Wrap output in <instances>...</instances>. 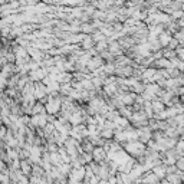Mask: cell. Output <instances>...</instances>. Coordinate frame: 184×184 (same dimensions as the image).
<instances>
[{"mask_svg": "<svg viewBox=\"0 0 184 184\" xmlns=\"http://www.w3.org/2000/svg\"><path fill=\"white\" fill-rule=\"evenodd\" d=\"M125 150L128 151V153H132V154H141L142 150H144V145L140 144V142H137V141H134V142L127 144Z\"/></svg>", "mask_w": 184, "mask_h": 184, "instance_id": "cell-1", "label": "cell"}, {"mask_svg": "<svg viewBox=\"0 0 184 184\" xmlns=\"http://www.w3.org/2000/svg\"><path fill=\"white\" fill-rule=\"evenodd\" d=\"M153 171L157 178H163L167 176V165H157V167H154Z\"/></svg>", "mask_w": 184, "mask_h": 184, "instance_id": "cell-2", "label": "cell"}, {"mask_svg": "<svg viewBox=\"0 0 184 184\" xmlns=\"http://www.w3.org/2000/svg\"><path fill=\"white\" fill-rule=\"evenodd\" d=\"M180 173L181 171H177V173H174V174H168V176H167V180H168V183L170 184H180L181 183Z\"/></svg>", "mask_w": 184, "mask_h": 184, "instance_id": "cell-3", "label": "cell"}, {"mask_svg": "<svg viewBox=\"0 0 184 184\" xmlns=\"http://www.w3.org/2000/svg\"><path fill=\"white\" fill-rule=\"evenodd\" d=\"M160 45L161 46H167V45H170V42H171V36L168 35V33H163V35L160 36Z\"/></svg>", "mask_w": 184, "mask_h": 184, "instance_id": "cell-4", "label": "cell"}, {"mask_svg": "<svg viewBox=\"0 0 184 184\" xmlns=\"http://www.w3.org/2000/svg\"><path fill=\"white\" fill-rule=\"evenodd\" d=\"M151 106H153V110L155 111L157 114H160L161 111L164 110V105H163V102H153V104H151Z\"/></svg>", "mask_w": 184, "mask_h": 184, "instance_id": "cell-5", "label": "cell"}, {"mask_svg": "<svg viewBox=\"0 0 184 184\" xmlns=\"http://www.w3.org/2000/svg\"><path fill=\"white\" fill-rule=\"evenodd\" d=\"M176 151H177L178 154H183V153H184V141H183V140H181V141L178 142V144H177Z\"/></svg>", "mask_w": 184, "mask_h": 184, "instance_id": "cell-6", "label": "cell"}, {"mask_svg": "<svg viewBox=\"0 0 184 184\" xmlns=\"http://www.w3.org/2000/svg\"><path fill=\"white\" fill-rule=\"evenodd\" d=\"M173 17H177V19H178V17H183L184 16V13L181 12V10H173Z\"/></svg>", "mask_w": 184, "mask_h": 184, "instance_id": "cell-7", "label": "cell"}, {"mask_svg": "<svg viewBox=\"0 0 184 184\" xmlns=\"http://www.w3.org/2000/svg\"><path fill=\"white\" fill-rule=\"evenodd\" d=\"M177 168L184 170V157H183V158H180L178 161H177Z\"/></svg>", "mask_w": 184, "mask_h": 184, "instance_id": "cell-8", "label": "cell"}, {"mask_svg": "<svg viewBox=\"0 0 184 184\" xmlns=\"http://www.w3.org/2000/svg\"><path fill=\"white\" fill-rule=\"evenodd\" d=\"M177 45H178V40H177V39H174V40H173V39H171V42H170L168 47H170V49H176V47H177Z\"/></svg>", "mask_w": 184, "mask_h": 184, "instance_id": "cell-9", "label": "cell"}, {"mask_svg": "<svg viewBox=\"0 0 184 184\" xmlns=\"http://www.w3.org/2000/svg\"><path fill=\"white\" fill-rule=\"evenodd\" d=\"M176 39L178 40V42H183V40H184V32H180V33H177Z\"/></svg>", "mask_w": 184, "mask_h": 184, "instance_id": "cell-10", "label": "cell"}, {"mask_svg": "<svg viewBox=\"0 0 184 184\" xmlns=\"http://www.w3.org/2000/svg\"><path fill=\"white\" fill-rule=\"evenodd\" d=\"M180 177H181V181H184V173L183 174H180Z\"/></svg>", "mask_w": 184, "mask_h": 184, "instance_id": "cell-11", "label": "cell"}]
</instances>
